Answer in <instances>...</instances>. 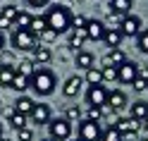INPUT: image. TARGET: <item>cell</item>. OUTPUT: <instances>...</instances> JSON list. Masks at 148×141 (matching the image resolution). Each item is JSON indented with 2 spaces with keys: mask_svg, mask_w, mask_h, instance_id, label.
Returning <instances> with one entry per match:
<instances>
[{
  "mask_svg": "<svg viewBox=\"0 0 148 141\" xmlns=\"http://www.w3.org/2000/svg\"><path fill=\"white\" fill-rule=\"evenodd\" d=\"M86 81L91 84V86L103 84V67H91V69H86Z\"/></svg>",
  "mask_w": 148,
  "mask_h": 141,
  "instance_id": "cell-25",
  "label": "cell"
},
{
  "mask_svg": "<svg viewBox=\"0 0 148 141\" xmlns=\"http://www.w3.org/2000/svg\"><path fill=\"white\" fill-rule=\"evenodd\" d=\"M138 122L134 117H119L115 120V129L122 134V141H136V131H138Z\"/></svg>",
  "mask_w": 148,
  "mask_h": 141,
  "instance_id": "cell-6",
  "label": "cell"
},
{
  "mask_svg": "<svg viewBox=\"0 0 148 141\" xmlns=\"http://www.w3.org/2000/svg\"><path fill=\"white\" fill-rule=\"evenodd\" d=\"M0 139H3V124H0Z\"/></svg>",
  "mask_w": 148,
  "mask_h": 141,
  "instance_id": "cell-45",
  "label": "cell"
},
{
  "mask_svg": "<svg viewBox=\"0 0 148 141\" xmlns=\"http://www.w3.org/2000/svg\"><path fill=\"white\" fill-rule=\"evenodd\" d=\"M0 108H3V105H0Z\"/></svg>",
  "mask_w": 148,
  "mask_h": 141,
  "instance_id": "cell-51",
  "label": "cell"
},
{
  "mask_svg": "<svg viewBox=\"0 0 148 141\" xmlns=\"http://www.w3.org/2000/svg\"><path fill=\"white\" fill-rule=\"evenodd\" d=\"M45 29H48V22H45V17L38 14V17H31V26H29V31L34 36H41Z\"/></svg>",
  "mask_w": 148,
  "mask_h": 141,
  "instance_id": "cell-23",
  "label": "cell"
},
{
  "mask_svg": "<svg viewBox=\"0 0 148 141\" xmlns=\"http://www.w3.org/2000/svg\"><path fill=\"white\" fill-rule=\"evenodd\" d=\"M138 77L148 81V67H141V65H138Z\"/></svg>",
  "mask_w": 148,
  "mask_h": 141,
  "instance_id": "cell-42",
  "label": "cell"
},
{
  "mask_svg": "<svg viewBox=\"0 0 148 141\" xmlns=\"http://www.w3.org/2000/svg\"><path fill=\"white\" fill-rule=\"evenodd\" d=\"M10 124L17 129V131H19V129H24L26 127V115H19V112H10Z\"/></svg>",
  "mask_w": 148,
  "mask_h": 141,
  "instance_id": "cell-28",
  "label": "cell"
},
{
  "mask_svg": "<svg viewBox=\"0 0 148 141\" xmlns=\"http://www.w3.org/2000/svg\"><path fill=\"white\" fill-rule=\"evenodd\" d=\"M38 39H41V41H45V43H53L55 39H58V34H55L53 29H45V31H43V34L38 36Z\"/></svg>",
  "mask_w": 148,
  "mask_h": 141,
  "instance_id": "cell-37",
  "label": "cell"
},
{
  "mask_svg": "<svg viewBox=\"0 0 148 141\" xmlns=\"http://www.w3.org/2000/svg\"><path fill=\"white\" fill-rule=\"evenodd\" d=\"M14 67H17V72H19V74H24V77H31V74L36 72L34 60H22L19 65H14Z\"/></svg>",
  "mask_w": 148,
  "mask_h": 141,
  "instance_id": "cell-27",
  "label": "cell"
},
{
  "mask_svg": "<svg viewBox=\"0 0 148 141\" xmlns=\"http://www.w3.org/2000/svg\"><path fill=\"white\" fill-rule=\"evenodd\" d=\"M77 3H81V0H77Z\"/></svg>",
  "mask_w": 148,
  "mask_h": 141,
  "instance_id": "cell-49",
  "label": "cell"
},
{
  "mask_svg": "<svg viewBox=\"0 0 148 141\" xmlns=\"http://www.w3.org/2000/svg\"><path fill=\"white\" fill-rule=\"evenodd\" d=\"M10 26H14V22H10L7 17H3V14H0V29H10Z\"/></svg>",
  "mask_w": 148,
  "mask_h": 141,
  "instance_id": "cell-41",
  "label": "cell"
},
{
  "mask_svg": "<svg viewBox=\"0 0 148 141\" xmlns=\"http://www.w3.org/2000/svg\"><path fill=\"white\" fill-rule=\"evenodd\" d=\"M0 14L7 17L10 22H14V19H17V14H19V7H17V5H5L3 10H0Z\"/></svg>",
  "mask_w": 148,
  "mask_h": 141,
  "instance_id": "cell-32",
  "label": "cell"
},
{
  "mask_svg": "<svg viewBox=\"0 0 148 141\" xmlns=\"http://www.w3.org/2000/svg\"><path fill=\"white\" fill-rule=\"evenodd\" d=\"M74 62H77V67H81V69H91V67H93V53L79 50L77 58H74Z\"/></svg>",
  "mask_w": 148,
  "mask_h": 141,
  "instance_id": "cell-22",
  "label": "cell"
},
{
  "mask_svg": "<svg viewBox=\"0 0 148 141\" xmlns=\"http://www.w3.org/2000/svg\"><path fill=\"white\" fill-rule=\"evenodd\" d=\"M77 141H79V139H77Z\"/></svg>",
  "mask_w": 148,
  "mask_h": 141,
  "instance_id": "cell-52",
  "label": "cell"
},
{
  "mask_svg": "<svg viewBox=\"0 0 148 141\" xmlns=\"http://www.w3.org/2000/svg\"><path fill=\"white\" fill-rule=\"evenodd\" d=\"M10 43H12V48H14V50H34V48H36V36H34L31 31L14 29Z\"/></svg>",
  "mask_w": 148,
  "mask_h": 141,
  "instance_id": "cell-5",
  "label": "cell"
},
{
  "mask_svg": "<svg viewBox=\"0 0 148 141\" xmlns=\"http://www.w3.org/2000/svg\"><path fill=\"white\" fill-rule=\"evenodd\" d=\"M141 127H143V129H146V131H148V117H146V120H143V124H141Z\"/></svg>",
  "mask_w": 148,
  "mask_h": 141,
  "instance_id": "cell-44",
  "label": "cell"
},
{
  "mask_svg": "<svg viewBox=\"0 0 148 141\" xmlns=\"http://www.w3.org/2000/svg\"><path fill=\"white\" fill-rule=\"evenodd\" d=\"M141 141H148V139H141Z\"/></svg>",
  "mask_w": 148,
  "mask_h": 141,
  "instance_id": "cell-48",
  "label": "cell"
},
{
  "mask_svg": "<svg viewBox=\"0 0 148 141\" xmlns=\"http://www.w3.org/2000/svg\"><path fill=\"white\" fill-rule=\"evenodd\" d=\"M41 141H53V139H41Z\"/></svg>",
  "mask_w": 148,
  "mask_h": 141,
  "instance_id": "cell-47",
  "label": "cell"
},
{
  "mask_svg": "<svg viewBox=\"0 0 148 141\" xmlns=\"http://www.w3.org/2000/svg\"><path fill=\"white\" fill-rule=\"evenodd\" d=\"M138 77V65L136 62H122L117 67V81H122V84H134V79Z\"/></svg>",
  "mask_w": 148,
  "mask_h": 141,
  "instance_id": "cell-9",
  "label": "cell"
},
{
  "mask_svg": "<svg viewBox=\"0 0 148 141\" xmlns=\"http://www.w3.org/2000/svg\"><path fill=\"white\" fill-rule=\"evenodd\" d=\"M29 117H31L34 124H48V122H50V105H45V103H36Z\"/></svg>",
  "mask_w": 148,
  "mask_h": 141,
  "instance_id": "cell-11",
  "label": "cell"
},
{
  "mask_svg": "<svg viewBox=\"0 0 148 141\" xmlns=\"http://www.w3.org/2000/svg\"><path fill=\"white\" fill-rule=\"evenodd\" d=\"M5 50V36H3V31H0V53Z\"/></svg>",
  "mask_w": 148,
  "mask_h": 141,
  "instance_id": "cell-43",
  "label": "cell"
},
{
  "mask_svg": "<svg viewBox=\"0 0 148 141\" xmlns=\"http://www.w3.org/2000/svg\"><path fill=\"white\" fill-rule=\"evenodd\" d=\"M77 136H79V141H100L103 139V127H100V122H93L86 117L79 122Z\"/></svg>",
  "mask_w": 148,
  "mask_h": 141,
  "instance_id": "cell-3",
  "label": "cell"
},
{
  "mask_svg": "<svg viewBox=\"0 0 148 141\" xmlns=\"http://www.w3.org/2000/svg\"><path fill=\"white\" fill-rule=\"evenodd\" d=\"M31 58H34V65H36V67H41V65H45V62L53 60V53H50L48 48H41V45H38V48L31 50Z\"/></svg>",
  "mask_w": 148,
  "mask_h": 141,
  "instance_id": "cell-20",
  "label": "cell"
},
{
  "mask_svg": "<svg viewBox=\"0 0 148 141\" xmlns=\"http://www.w3.org/2000/svg\"><path fill=\"white\" fill-rule=\"evenodd\" d=\"M10 89L19 91V93H24L26 89H29V77H24V74H19V72H17V74H14V79H12V86H10Z\"/></svg>",
  "mask_w": 148,
  "mask_h": 141,
  "instance_id": "cell-26",
  "label": "cell"
},
{
  "mask_svg": "<svg viewBox=\"0 0 148 141\" xmlns=\"http://www.w3.org/2000/svg\"><path fill=\"white\" fill-rule=\"evenodd\" d=\"M136 45H138V50H141V53L148 55V34L146 31H141V34L136 36Z\"/></svg>",
  "mask_w": 148,
  "mask_h": 141,
  "instance_id": "cell-33",
  "label": "cell"
},
{
  "mask_svg": "<svg viewBox=\"0 0 148 141\" xmlns=\"http://www.w3.org/2000/svg\"><path fill=\"white\" fill-rule=\"evenodd\" d=\"M100 117H103L100 108H88V120H93V122H100Z\"/></svg>",
  "mask_w": 148,
  "mask_h": 141,
  "instance_id": "cell-38",
  "label": "cell"
},
{
  "mask_svg": "<svg viewBox=\"0 0 148 141\" xmlns=\"http://www.w3.org/2000/svg\"><path fill=\"white\" fill-rule=\"evenodd\" d=\"M119 31H122L124 36H129V39H136V36L141 34V17L127 14L122 19V24H119Z\"/></svg>",
  "mask_w": 148,
  "mask_h": 141,
  "instance_id": "cell-8",
  "label": "cell"
},
{
  "mask_svg": "<svg viewBox=\"0 0 148 141\" xmlns=\"http://www.w3.org/2000/svg\"><path fill=\"white\" fill-rule=\"evenodd\" d=\"M31 17H34V14H29V12L19 10V14H17V19H14V29L29 31V26H31Z\"/></svg>",
  "mask_w": 148,
  "mask_h": 141,
  "instance_id": "cell-24",
  "label": "cell"
},
{
  "mask_svg": "<svg viewBox=\"0 0 148 141\" xmlns=\"http://www.w3.org/2000/svg\"><path fill=\"white\" fill-rule=\"evenodd\" d=\"M45 22H48V29H53L55 34H64V31H69L72 29V10L69 7H64V5H58V3H53L48 5V10H45Z\"/></svg>",
  "mask_w": 148,
  "mask_h": 141,
  "instance_id": "cell-1",
  "label": "cell"
},
{
  "mask_svg": "<svg viewBox=\"0 0 148 141\" xmlns=\"http://www.w3.org/2000/svg\"><path fill=\"white\" fill-rule=\"evenodd\" d=\"M86 103H88V108H103V105H108V89L103 86V84H98V86H88Z\"/></svg>",
  "mask_w": 148,
  "mask_h": 141,
  "instance_id": "cell-7",
  "label": "cell"
},
{
  "mask_svg": "<svg viewBox=\"0 0 148 141\" xmlns=\"http://www.w3.org/2000/svg\"><path fill=\"white\" fill-rule=\"evenodd\" d=\"M100 141H122V134L115 129V124L112 127H108V129H103V139Z\"/></svg>",
  "mask_w": 148,
  "mask_h": 141,
  "instance_id": "cell-30",
  "label": "cell"
},
{
  "mask_svg": "<svg viewBox=\"0 0 148 141\" xmlns=\"http://www.w3.org/2000/svg\"><path fill=\"white\" fill-rule=\"evenodd\" d=\"M84 31H86V39H91V41H103L108 26H105V22H100V19H88Z\"/></svg>",
  "mask_w": 148,
  "mask_h": 141,
  "instance_id": "cell-10",
  "label": "cell"
},
{
  "mask_svg": "<svg viewBox=\"0 0 148 141\" xmlns=\"http://www.w3.org/2000/svg\"><path fill=\"white\" fill-rule=\"evenodd\" d=\"M146 89H148V81L141 79V77H136L134 79V91H146Z\"/></svg>",
  "mask_w": 148,
  "mask_h": 141,
  "instance_id": "cell-39",
  "label": "cell"
},
{
  "mask_svg": "<svg viewBox=\"0 0 148 141\" xmlns=\"http://www.w3.org/2000/svg\"><path fill=\"white\" fill-rule=\"evenodd\" d=\"M29 86L38 93V96H50L58 86V79H55V72L48 67H36V72L29 77Z\"/></svg>",
  "mask_w": 148,
  "mask_h": 141,
  "instance_id": "cell-2",
  "label": "cell"
},
{
  "mask_svg": "<svg viewBox=\"0 0 148 141\" xmlns=\"http://www.w3.org/2000/svg\"><path fill=\"white\" fill-rule=\"evenodd\" d=\"M129 117H134L136 122L138 120H146L148 117V103L146 100H136L134 105H129Z\"/></svg>",
  "mask_w": 148,
  "mask_h": 141,
  "instance_id": "cell-16",
  "label": "cell"
},
{
  "mask_svg": "<svg viewBox=\"0 0 148 141\" xmlns=\"http://www.w3.org/2000/svg\"><path fill=\"white\" fill-rule=\"evenodd\" d=\"M132 5L134 0H110V12H119V14H132Z\"/></svg>",
  "mask_w": 148,
  "mask_h": 141,
  "instance_id": "cell-21",
  "label": "cell"
},
{
  "mask_svg": "<svg viewBox=\"0 0 148 141\" xmlns=\"http://www.w3.org/2000/svg\"><path fill=\"white\" fill-rule=\"evenodd\" d=\"M14 74H17L14 65H0V86H12Z\"/></svg>",
  "mask_w": 148,
  "mask_h": 141,
  "instance_id": "cell-19",
  "label": "cell"
},
{
  "mask_svg": "<svg viewBox=\"0 0 148 141\" xmlns=\"http://www.w3.org/2000/svg\"><path fill=\"white\" fill-rule=\"evenodd\" d=\"M34 105H36V103H34L29 96H19V98H17V103H14V112H19V115H26V117H29L31 110H34Z\"/></svg>",
  "mask_w": 148,
  "mask_h": 141,
  "instance_id": "cell-18",
  "label": "cell"
},
{
  "mask_svg": "<svg viewBox=\"0 0 148 141\" xmlns=\"http://www.w3.org/2000/svg\"><path fill=\"white\" fill-rule=\"evenodd\" d=\"M84 41H86V31H84V29H72V34H69V48H72L74 53L81 50Z\"/></svg>",
  "mask_w": 148,
  "mask_h": 141,
  "instance_id": "cell-17",
  "label": "cell"
},
{
  "mask_svg": "<svg viewBox=\"0 0 148 141\" xmlns=\"http://www.w3.org/2000/svg\"><path fill=\"white\" fill-rule=\"evenodd\" d=\"M122 62H127V58H124V53L119 50V48L103 55V67H119Z\"/></svg>",
  "mask_w": 148,
  "mask_h": 141,
  "instance_id": "cell-15",
  "label": "cell"
},
{
  "mask_svg": "<svg viewBox=\"0 0 148 141\" xmlns=\"http://www.w3.org/2000/svg\"><path fill=\"white\" fill-rule=\"evenodd\" d=\"M29 7H48L50 5V0H24Z\"/></svg>",
  "mask_w": 148,
  "mask_h": 141,
  "instance_id": "cell-40",
  "label": "cell"
},
{
  "mask_svg": "<svg viewBox=\"0 0 148 141\" xmlns=\"http://www.w3.org/2000/svg\"><path fill=\"white\" fill-rule=\"evenodd\" d=\"M64 120L67 122H81V108L79 105H69L64 110Z\"/></svg>",
  "mask_w": 148,
  "mask_h": 141,
  "instance_id": "cell-29",
  "label": "cell"
},
{
  "mask_svg": "<svg viewBox=\"0 0 148 141\" xmlns=\"http://www.w3.org/2000/svg\"><path fill=\"white\" fill-rule=\"evenodd\" d=\"M103 41H105V45H108L110 50H117L119 45H122V41H124V34L119 31V29H108L105 36H103Z\"/></svg>",
  "mask_w": 148,
  "mask_h": 141,
  "instance_id": "cell-13",
  "label": "cell"
},
{
  "mask_svg": "<svg viewBox=\"0 0 148 141\" xmlns=\"http://www.w3.org/2000/svg\"><path fill=\"white\" fill-rule=\"evenodd\" d=\"M31 139H34V131L29 127H24V129L17 131V141H31Z\"/></svg>",
  "mask_w": 148,
  "mask_h": 141,
  "instance_id": "cell-36",
  "label": "cell"
},
{
  "mask_svg": "<svg viewBox=\"0 0 148 141\" xmlns=\"http://www.w3.org/2000/svg\"><path fill=\"white\" fill-rule=\"evenodd\" d=\"M146 34H148V29H146Z\"/></svg>",
  "mask_w": 148,
  "mask_h": 141,
  "instance_id": "cell-50",
  "label": "cell"
},
{
  "mask_svg": "<svg viewBox=\"0 0 148 141\" xmlns=\"http://www.w3.org/2000/svg\"><path fill=\"white\" fill-rule=\"evenodd\" d=\"M122 19H124V14H119V12H108V17H105V22L110 24V29H119Z\"/></svg>",
  "mask_w": 148,
  "mask_h": 141,
  "instance_id": "cell-31",
  "label": "cell"
},
{
  "mask_svg": "<svg viewBox=\"0 0 148 141\" xmlns=\"http://www.w3.org/2000/svg\"><path fill=\"white\" fill-rule=\"evenodd\" d=\"M103 81H117V67H103Z\"/></svg>",
  "mask_w": 148,
  "mask_h": 141,
  "instance_id": "cell-35",
  "label": "cell"
},
{
  "mask_svg": "<svg viewBox=\"0 0 148 141\" xmlns=\"http://www.w3.org/2000/svg\"><path fill=\"white\" fill-rule=\"evenodd\" d=\"M0 141H12V139H0Z\"/></svg>",
  "mask_w": 148,
  "mask_h": 141,
  "instance_id": "cell-46",
  "label": "cell"
},
{
  "mask_svg": "<svg viewBox=\"0 0 148 141\" xmlns=\"http://www.w3.org/2000/svg\"><path fill=\"white\" fill-rule=\"evenodd\" d=\"M81 84H84V79H81L79 74H72V77H69L67 81H64V86H62V93H64L67 98H74V96H77V93L81 91Z\"/></svg>",
  "mask_w": 148,
  "mask_h": 141,
  "instance_id": "cell-12",
  "label": "cell"
},
{
  "mask_svg": "<svg viewBox=\"0 0 148 141\" xmlns=\"http://www.w3.org/2000/svg\"><path fill=\"white\" fill-rule=\"evenodd\" d=\"M108 105L112 108V110L124 108V105H127V96H124V91H119V89L108 91Z\"/></svg>",
  "mask_w": 148,
  "mask_h": 141,
  "instance_id": "cell-14",
  "label": "cell"
},
{
  "mask_svg": "<svg viewBox=\"0 0 148 141\" xmlns=\"http://www.w3.org/2000/svg\"><path fill=\"white\" fill-rule=\"evenodd\" d=\"M48 134H50L53 141H67L72 136V122H67L64 117L50 120L48 122Z\"/></svg>",
  "mask_w": 148,
  "mask_h": 141,
  "instance_id": "cell-4",
  "label": "cell"
},
{
  "mask_svg": "<svg viewBox=\"0 0 148 141\" xmlns=\"http://www.w3.org/2000/svg\"><path fill=\"white\" fill-rule=\"evenodd\" d=\"M86 22L88 19H86L84 14H74L72 17V29H86Z\"/></svg>",
  "mask_w": 148,
  "mask_h": 141,
  "instance_id": "cell-34",
  "label": "cell"
}]
</instances>
